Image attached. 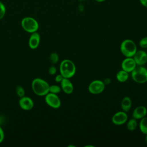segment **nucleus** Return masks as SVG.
I'll return each mask as SVG.
<instances>
[{
	"instance_id": "obj_3",
	"label": "nucleus",
	"mask_w": 147,
	"mask_h": 147,
	"mask_svg": "<svg viewBox=\"0 0 147 147\" xmlns=\"http://www.w3.org/2000/svg\"><path fill=\"white\" fill-rule=\"evenodd\" d=\"M120 51L126 57H133L137 51V45L132 40L125 39L120 45Z\"/></svg>"
},
{
	"instance_id": "obj_21",
	"label": "nucleus",
	"mask_w": 147,
	"mask_h": 147,
	"mask_svg": "<svg viewBox=\"0 0 147 147\" xmlns=\"http://www.w3.org/2000/svg\"><path fill=\"white\" fill-rule=\"evenodd\" d=\"M16 94L18 96H19L20 98H21L24 96H25V90L24 88L20 86H18L16 88Z\"/></svg>"
},
{
	"instance_id": "obj_30",
	"label": "nucleus",
	"mask_w": 147,
	"mask_h": 147,
	"mask_svg": "<svg viewBox=\"0 0 147 147\" xmlns=\"http://www.w3.org/2000/svg\"><path fill=\"white\" fill-rule=\"evenodd\" d=\"M145 142L147 145V134H146V136H145Z\"/></svg>"
},
{
	"instance_id": "obj_11",
	"label": "nucleus",
	"mask_w": 147,
	"mask_h": 147,
	"mask_svg": "<svg viewBox=\"0 0 147 147\" xmlns=\"http://www.w3.org/2000/svg\"><path fill=\"white\" fill-rule=\"evenodd\" d=\"M18 103L20 107L26 111L30 110L34 106L33 100L30 98L25 96L20 98Z\"/></svg>"
},
{
	"instance_id": "obj_32",
	"label": "nucleus",
	"mask_w": 147,
	"mask_h": 147,
	"mask_svg": "<svg viewBox=\"0 0 147 147\" xmlns=\"http://www.w3.org/2000/svg\"><path fill=\"white\" fill-rule=\"evenodd\" d=\"M0 122H1V119H0Z\"/></svg>"
},
{
	"instance_id": "obj_17",
	"label": "nucleus",
	"mask_w": 147,
	"mask_h": 147,
	"mask_svg": "<svg viewBox=\"0 0 147 147\" xmlns=\"http://www.w3.org/2000/svg\"><path fill=\"white\" fill-rule=\"evenodd\" d=\"M139 128L143 134H147V117L146 116L140 119Z\"/></svg>"
},
{
	"instance_id": "obj_5",
	"label": "nucleus",
	"mask_w": 147,
	"mask_h": 147,
	"mask_svg": "<svg viewBox=\"0 0 147 147\" xmlns=\"http://www.w3.org/2000/svg\"><path fill=\"white\" fill-rule=\"evenodd\" d=\"M22 29L30 33H32L37 31L39 25L37 21L31 17H25L22 18L21 22Z\"/></svg>"
},
{
	"instance_id": "obj_29",
	"label": "nucleus",
	"mask_w": 147,
	"mask_h": 147,
	"mask_svg": "<svg viewBox=\"0 0 147 147\" xmlns=\"http://www.w3.org/2000/svg\"><path fill=\"white\" fill-rule=\"evenodd\" d=\"M95 1H96L98 2H103V1H105L106 0H95Z\"/></svg>"
},
{
	"instance_id": "obj_8",
	"label": "nucleus",
	"mask_w": 147,
	"mask_h": 147,
	"mask_svg": "<svg viewBox=\"0 0 147 147\" xmlns=\"http://www.w3.org/2000/svg\"><path fill=\"white\" fill-rule=\"evenodd\" d=\"M128 119V116L126 112L119 111L115 113L112 117L111 121L115 125L119 126L125 124Z\"/></svg>"
},
{
	"instance_id": "obj_20",
	"label": "nucleus",
	"mask_w": 147,
	"mask_h": 147,
	"mask_svg": "<svg viewBox=\"0 0 147 147\" xmlns=\"http://www.w3.org/2000/svg\"><path fill=\"white\" fill-rule=\"evenodd\" d=\"M49 59H50L51 62L52 64H54L57 63L58 62V61H59V57L58 54L57 53H56V52H52L50 55Z\"/></svg>"
},
{
	"instance_id": "obj_16",
	"label": "nucleus",
	"mask_w": 147,
	"mask_h": 147,
	"mask_svg": "<svg viewBox=\"0 0 147 147\" xmlns=\"http://www.w3.org/2000/svg\"><path fill=\"white\" fill-rule=\"evenodd\" d=\"M129 77V72H126L123 69H121L116 74V79L117 80L121 83H123L126 82Z\"/></svg>"
},
{
	"instance_id": "obj_10",
	"label": "nucleus",
	"mask_w": 147,
	"mask_h": 147,
	"mask_svg": "<svg viewBox=\"0 0 147 147\" xmlns=\"http://www.w3.org/2000/svg\"><path fill=\"white\" fill-rule=\"evenodd\" d=\"M133 57L137 65H144L147 63V53L144 51H137Z\"/></svg>"
},
{
	"instance_id": "obj_31",
	"label": "nucleus",
	"mask_w": 147,
	"mask_h": 147,
	"mask_svg": "<svg viewBox=\"0 0 147 147\" xmlns=\"http://www.w3.org/2000/svg\"><path fill=\"white\" fill-rule=\"evenodd\" d=\"M79 1H84V0H79Z\"/></svg>"
},
{
	"instance_id": "obj_22",
	"label": "nucleus",
	"mask_w": 147,
	"mask_h": 147,
	"mask_svg": "<svg viewBox=\"0 0 147 147\" xmlns=\"http://www.w3.org/2000/svg\"><path fill=\"white\" fill-rule=\"evenodd\" d=\"M6 13V7L5 5L0 1V20H2Z\"/></svg>"
},
{
	"instance_id": "obj_15",
	"label": "nucleus",
	"mask_w": 147,
	"mask_h": 147,
	"mask_svg": "<svg viewBox=\"0 0 147 147\" xmlns=\"http://www.w3.org/2000/svg\"><path fill=\"white\" fill-rule=\"evenodd\" d=\"M132 106V101L129 96H126L123 98L121 103V107L123 111L125 112H128Z\"/></svg>"
},
{
	"instance_id": "obj_23",
	"label": "nucleus",
	"mask_w": 147,
	"mask_h": 147,
	"mask_svg": "<svg viewBox=\"0 0 147 147\" xmlns=\"http://www.w3.org/2000/svg\"><path fill=\"white\" fill-rule=\"evenodd\" d=\"M139 45L142 48H147V36L142 37L139 41Z\"/></svg>"
},
{
	"instance_id": "obj_25",
	"label": "nucleus",
	"mask_w": 147,
	"mask_h": 147,
	"mask_svg": "<svg viewBox=\"0 0 147 147\" xmlns=\"http://www.w3.org/2000/svg\"><path fill=\"white\" fill-rule=\"evenodd\" d=\"M63 78H64V77L60 74H58L56 76V77L55 78V80L56 82L60 83L62 81V80L63 79Z\"/></svg>"
},
{
	"instance_id": "obj_14",
	"label": "nucleus",
	"mask_w": 147,
	"mask_h": 147,
	"mask_svg": "<svg viewBox=\"0 0 147 147\" xmlns=\"http://www.w3.org/2000/svg\"><path fill=\"white\" fill-rule=\"evenodd\" d=\"M40 41V36L37 32L31 33L29 39V46L31 49H36L38 47Z\"/></svg>"
},
{
	"instance_id": "obj_27",
	"label": "nucleus",
	"mask_w": 147,
	"mask_h": 147,
	"mask_svg": "<svg viewBox=\"0 0 147 147\" xmlns=\"http://www.w3.org/2000/svg\"><path fill=\"white\" fill-rule=\"evenodd\" d=\"M140 2L143 6L147 8V0H140Z\"/></svg>"
},
{
	"instance_id": "obj_28",
	"label": "nucleus",
	"mask_w": 147,
	"mask_h": 147,
	"mask_svg": "<svg viewBox=\"0 0 147 147\" xmlns=\"http://www.w3.org/2000/svg\"><path fill=\"white\" fill-rule=\"evenodd\" d=\"M110 82H111V80H110L109 78H106V79H105V80L103 81V82H104V83L105 84V85L107 84H109V83H110Z\"/></svg>"
},
{
	"instance_id": "obj_9",
	"label": "nucleus",
	"mask_w": 147,
	"mask_h": 147,
	"mask_svg": "<svg viewBox=\"0 0 147 147\" xmlns=\"http://www.w3.org/2000/svg\"><path fill=\"white\" fill-rule=\"evenodd\" d=\"M137 64L133 57H126L122 61L121 68L127 72H131L136 67Z\"/></svg>"
},
{
	"instance_id": "obj_13",
	"label": "nucleus",
	"mask_w": 147,
	"mask_h": 147,
	"mask_svg": "<svg viewBox=\"0 0 147 147\" xmlns=\"http://www.w3.org/2000/svg\"><path fill=\"white\" fill-rule=\"evenodd\" d=\"M147 114V109L144 106H138L134 109L132 113V117L136 119H141Z\"/></svg>"
},
{
	"instance_id": "obj_4",
	"label": "nucleus",
	"mask_w": 147,
	"mask_h": 147,
	"mask_svg": "<svg viewBox=\"0 0 147 147\" xmlns=\"http://www.w3.org/2000/svg\"><path fill=\"white\" fill-rule=\"evenodd\" d=\"M131 78L134 82L139 84L147 82V69L144 65H137L131 72Z\"/></svg>"
},
{
	"instance_id": "obj_18",
	"label": "nucleus",
	"mask_w": 147,
	"mask_h": 147,
	"mask_svg": "<svg viewBox=\"0 0 147 147\" xmlns=\"http://www.w3.org/2000/svg\"><path fill=\"white\" fill-rule=\"evenodd\" d=\"M138 123L137 119L134 118L130 119L129 121H127V128L129 131H134L137 127Z\"/></svg>"
},
{
	"instance_id": "obj_6",
	"label": "nucleus",
	"mask_w": 147,
	"mask_h": 147,
	"mask_svg": "<svg viewBox=\"0 0 147 147\" xmlns=\"http://www.w3.org/2000/svg\"><path fill=\"white\" fill-rule=\"evenodd\" d=\"M105 88V84L100 80H94L88 85V92L94 95H97L103 92Z\"/></svg>"
},
{
	"instance_id": "obj_1",
	"label": "nucleus",
	"mask_w": 147,
	"mask_h": 147,
	"mask_svg": "<svg viewBox=\"0 0 147 147\" xmlns=\"http://www.w3.org/2000/svg\"><path fill=\"white\" fill-rule=\"evenodd\" d=\"M32 88L35 94L38 96H45L49 90V84L41 78H35L32 82Z\"/></svg>"
},
{
	"instance_id": "obj_26",
	"label": "nucleus",
	"mask_w": 147,
	"mask_h": 147,
	"mask_svg": "<svg viewBox=\"0 0 147 147\" xmlns=\"http://www.w3.org/2000/svg\"><path fill=\"white\" fill-rule=\"evenodd\" d=\"M5 137V134L3 129L2 127L0 126V144L3 141Z\"/></svg>"
},
{
	"instance_id": "obj_12",
	"label": "nucleus",
	"mask_w": 147,
	"mask_h": 147,
	"mask_svg": "<svg viewBox=\"0 0 147 147\" xmlns=\"http://www.w3.org/2000/svg\"><path fill=\"white\" fill-rule=\"evenodd\" d=\"M61 90L66 94H71L74 91V85L68 78H63L60 82Z\"/></svg>"
},
{
	"instance_id": "obj_2",
	"label": "nucleus",
	"mask_w": 147,
	"mask_h": 147,
	"mask_svg": "<svg viewBox=\"0 0 147 147\" xmlns=\"http://www.w3.org/2000/svg\"><path fill=\"white\" fill-rule=\"evenodd\" d=\"M60 74L64 78L70 79L76 73V66L74 63L69 59L63 60L59 66Z\"/></svg>"
},
{
	"instance_id": "obj_24",
	"label": "nucleus",
	"mask_w": 147,
	"mask_h": 147,
	"mask_svg": "<svg viewBox=\"0 0 147 147\" xmlns=\"http://www.w3.org/2000/svg\"><path fill=\"white\" fill-rule=\"evenodd\" d=\"M57 72V69L56 67H55L54 65H51L49 69H48V72L50 75H54L56 74Z\"/></svg>"
},
{
	"instance_id": "obj_7",
	"label": "nucleus",
	"mask_w": 147,
	"mask_h": 147,
	"mask_svg": "<svg viewBox=\"0 0 147 147\" xmlns=\"http://www.w3.org/2000/svg\"><path fill=\"white\" fill-rule=\"evenodd\" d=\"M46 103L53 109H58L61 106V100L57 94L48 92L45 96Z\"/></svg>"
},
{
	"instance_id": "obj_19",
	"label": "nucleus",
	"mask_w": 147,
	"mask_h": 147,
	"mask_svg": "<svg viewBox=\"0 0 147 147\" xmlns=\"http://www.w3.org/2000/svg\"><path fill=\"white\" fill-rule=\"evenodd\" d=\"M61 91V87H60L59 86H57L56 84L49 86V92L57 94L60 93Z\"/></svg>"
}]
</instances>
